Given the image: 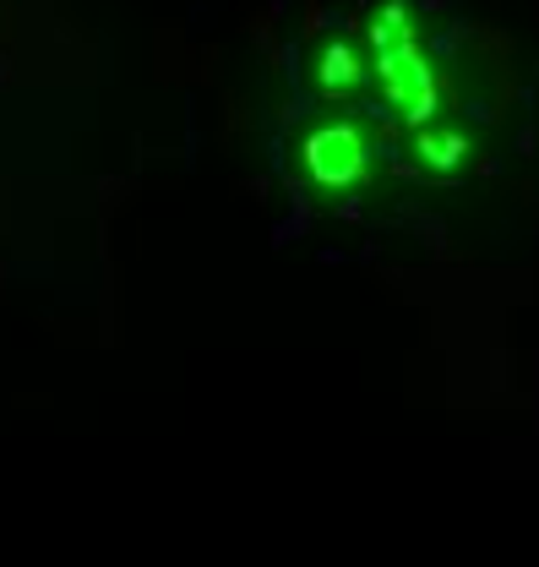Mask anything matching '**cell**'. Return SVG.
Segmentation results:
<instances>
[{"instance_id":"cell-1","label":"cell","mask_w":539,"mask_h":567,"mask_svg":"<svg viewBox=\"0 0 539 567\" xmlns=\"http://www.w3.org/2000/svg\"><path fill=\"white\" fill-rule=\"evenodd\" d=\"M305 164L322 186H349L365 169V142H360L354 126H322L305 142Z\"/></svg>"},{"instance_id":"cell-2","label":"cell","mask_w":539,"mask_h":567,"mask_svg":"<svg viewBox=\"0 0 539 567\" xmlns=\"http://www.w3.org/2000/svg\"><path fill=\"white\" fill-rule=\"evenodd\" d=\"M419 158L431 164V169H453V164H464L469 158V137H458V132H419Z\"/></svg>"},{"instance_id":"cell-3","label":"cell","mask_w":539,"mask_h":567,"mask_svg":"<svg viewBox=\"0 0 539 567\" xmlns=\"http://www.w3.org/2000/svg\"><path fill=\"white\" fill-rule=\"evenodd\" d=\"M317 76H322V87H328V93H338V87H349V82L360 76V66H354V55H349V44H333V50L322 55V71H317Z\"/></svg>"}]
</instances>
